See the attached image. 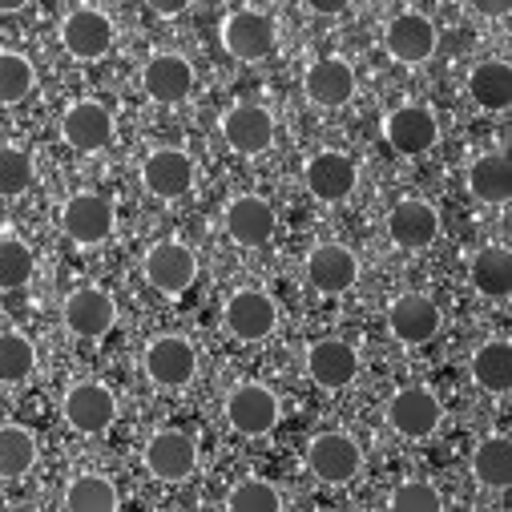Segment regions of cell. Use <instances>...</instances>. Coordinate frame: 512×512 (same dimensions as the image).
Here are the masks:
<instances>
[{"mask_svg":"<svg viewBox=\"0 0 512 512\" xmlns=\"http://www.w3.org/2000/svg\"><path fill=\"white\" fill-rule=\"evenodd\" d=\"M226 234L238 246H263V242H271V234H275V210H271V202L254 198V194L234 198L226 206Z\"/></svg>","mask_w":512,"mask_h":512,"instance_id":"cell-19","label":"cell"},{"mask_svg":"<svg viewBox=\"0 0 512 512\" xmlns=\"http://www.w3.org/2000/svg\"><path fill=\"white\" fill-rule=\"evenodd\" d=\"M279 323V307L271 295L263 291H238L230 303H226V331L242 343H259L275 331Z\"/></svg>","mask_w":512,"mask_h":512,"instance_id":"cell-5","label":"cell"},{"mask_svg":"<svg viewBox=\"0 0 512 512\" xmlns=\"http://www.w3.org/2000/svg\"><path fill=\"white\" fill-rule=\"evenodd\" d=\"M383 138H388L392 150H400V154H424L436 146L440 125L424 105H404L383 121Z\"/></svg>","mask_w":512,"mask_h":512,"instance_id":"cell-13","label":"cell"},{"mask_svg":"<svg viewBox=\"0 0 512 512\" xmlns=\"http://www.w3.org/2000/svg\"><path fill=\"white\" fill-rule=\"evenodd\" d=\"M468 190L480 198V202H508V194H512V166H508V158L504 154H484V158H476L472 162V170H468Z\"/></svg>","mask_w":512,"mask_h":512,"instance_id":"cell-26","label":"cell"},{"mask_svg":"<svg viewBox=\"0 0 512 512\" xmlns=\"http://www.w3.org/2000/svg\"><path fill=\"white\" fill-rule=\"evenodd\" d=\"M146 468L158 480L178 484V480H186L198 468V448H194V440L186 432H158L146 444Z\"/></svg>","mask_w":512,"mask_h":512,"instance_id":"cell-12","label":"cell"},{"mask_svg":"<svg viewBox=\"0 0 512 512\" xmlns=\"http://www.w3.org/2000/svg\"><path fill=\"white\" fill-rule=\"evenodd\" d=\"M226 504H230L234 512H279V508H283V496H279V488L267 484V480H242V484L230 492Z\"/></svg>","mask_w":512,"mask_h":512,"instance_id":"cell-36","label":"cell"},{"mask_svg":"<svg viewBox=\"0 0 512 512\" xmlns=\"http://www.w3.org/2000/svg\"><path fill=\"white\" fill-rule=\"evenodd\" d=\"M146 5H150L154 13H162V17H178V13L190 5V0H146Z\"/></svg>","mask_w":512,"mask_h":512,"instance_id":"cell-40","label":"cell"},{"mask_svg":"<svg viewBox=\"0 0 512 512\" xmlns=\"http://www.w3.org/2000/svg\"><path fill=\"white\" fill-rule=\"evenodd\" d=\"M29 0H0V13H21Z\"/></svg>","mask_w":512,"mask_h":512,"instance_id":"cell-42","label":"cell"},{"mask_svg":"<svg viewBox=\"0 0 512 512\" xmlns=\"http://www.w3.org/2000/svg\"><path fill=\"white\" fill-rule=\"evenodd\" d=\"M303 89H307V97H311L315 105L335 109V105H347V101H351V93H355V73H351L347 61L327 57V61H315V65L307 69Z\"/></svg>","mask_w":512,"mask_h":512,"instance_id":"cell-25","label":"cell"},{"mask_svg":"<svg viewBox=\"0 0 512 512\" xmlns=\"http://www.w3.org/2000/svg\"><path fill=\"white\" fill-rule=\"evenodd\" d=\"M198 275V259H194V250L182 246V242H158L150 254H146V279L154 291L162 295H182L190 291Z\"/></svg>","mask_w":512,"mask_h":512,"instance_id":"cell-4","label":"cell"},{"mask_svg":"<svg viewBox=\"0 0 512 512\" xmlns=\"http://www.w3.org/2000/svg\"><path fill=\"white\" fill-rule=\"evenodd\" d=\"M307 279L315 291L323 295H343L355 279H359V263H355V254L339 242H323L307 254Z\"/></svg>","mask_w":512,"mask_h":512,"instance_id":"cell-9","label":"cell"},{"mask_svg":"<svg viewBox=\"0 0 512 512\" xmlns=\"http://www.w3.org/2000/svg\"><path fill=\"white\" fill-rule=\"evenodd\" d=\"M388 234H392V242L404 246V250H424V246H432L436 234H440V214H436L428 202L408 198V202H400V206L388 214Z\"/></svg>","mask_w":512,"mask_h":512,"instance_id":"cell-17","label":"cell"},{"mask_svg":"<svg viewBox=\"0 0 512 512\" xmlns=\"http://www.w3.org/2000/svg\"><path fill=\"white\" fill-rule=\"evenodd\" d=\"M61 134H65V142H69L73 150L93 154V150H105V146H109V138H113V117H109V109L97 105V101H77V105L65 113V121H61Z\"/></svg>","mask_w":512,"mask_h":512,"instance_id":"cell-14","label":"cell"},{"mask_svg":"<svg viewBox=\"0 0 512 512\" xmlns=\"http://www.w3.org/2000/svg\"><path fill=\"white\" fill-rule=\"evenodd\" d=\"M472 379L484 392H508L512 388V347L508 343H484L472 355Z\"/></svg>","mask_w":512,"mask_h":512,"instance_id":"cell-29","label":"cell"},{"mask_svg":"<svg viewBox=\"0 0 512 512\" xmlns=\"http://www.w3.org/2000/svg\"><path fill=\"white\" fill-rule=\"evenodd\" d=\"M142 89H146L154 101L174 105V101L190 97V89H194V69H190V61H182V57H174V53H162V57H154V61L146 65Z\"/></svg>","mask_w":512,"mask_h":512,"instance_id":"cell-24","label":"cell"},{"mask_svg":"<svg viewBox=\"0 0 512 512\" xmlns=\"http://www.w3.org/2000/svg\"><path fill=\"white\" fill-rule=\"evenodd\" d=\"M65 323H69V331L81 335V339H101V335H109L113 323H117V303H113L105 291H97V287H81V291H73L69 303H65Z\"/></svg>","mask_w":512,"mask_h":512,"instance_id":"cell-11","label":"cell"},{"mask_svg":"<svg viewBox=\"0 0 512 512\" xmlns=\"http://www.w3.org/2000/svg\"><path fill=\"white\" fill-rule=\"evenodd\" d=\"M307 468H311L315 480H323V484H347V480L359 476L363 452H359V444H355L351 436H343V432H323V436H315L311 448H307Z\"/></svg>","mask_w":512,"mask_h":512,"instance_id":"cell-1","label":"cell"},{"mask_svg":"<svg viewBox=\"0 0 512 512\" xmlns=\"http://www.w3.org/2000/svg\"><path fill=\"white\" fill-rule=\"evenodd\" d=\"M383 45H388V53L404 65H420L436 53V25L420 13H404L388 25V37H383Z\"/></svg>","mask_w":512,"mask_h":512,"instance_id":"cell-18","label":"cell"},{"mask_svg":"<svg viewBox=\"0 0 512 512\" xmlns=\"http://www.w3.org/2000/svg\"><path fill=\"white\" fill-rule=\"evenodd\" d=\"M307 190L319 198V202H343L351 190H355V162L347 154H315L307 162Z\"/></svg>","mask_w":512,"mask_h":512,"instance_id":"cell-23","label":"cell"},{"mask_svg":"<svg viewBox=\"0 0 512 512\" xmlns=\"http://www.w3.org/2000/svg\"><path fill=\"white\" fill-rule=\"evenodd\" d=\"M472 9L484 13V17H504L512 9V0H472Z\"/></svg>","mask_w":512,"mask_h":512,"instance_id":"cell-39","label":"cell"},{"mask_svg":"<svg viewBox=\"0 0 512 512\" xmlns=\"http://www.w3.org/2000/svg\"><path fill=\"white\" fill-rule=\"evenodd\" d=\"M65 504L73 512H113L121 504L113 480L105 476H77L69 488H65Z\"/></svg>","mask_w":512,"mask_h":512,"instance_id":"cell-32","label":"cell"},{"mask_svg":"<svg viewBox=\"0 0 512 512\" xmlns=\"http://www.w3.org/2000/svg\"><path fill=\"white\" fill-rule=\"evenodd\" d=\"M198 371V351L182 335H162L146 347V375L158 388H186Z\"/></svg>","mask_w":512,"mask_h":512,"instance_id":"cell-3","label":"cell"},{"mask_svg":"<svg viewBox=\"0 0 512 512\" xmlns=\"http://www.w3.org/2000/svg\"><path fill=\"white\" fill-rule=\"evenodd\" d=\"M468 93L480 109H508L512 101V69L504 61H484L468 77Z\"/></svg>","mask_w":512,"mask_h":512,"instance_id":"cell-28","label":"cell"},{"mask_svg":"<svg viewBox=\"0 0 512 512\" xmlns=\"http://www.w3.org/2000/svg\"><path fill=\"white\" fill-rule=\"evenodd\" d=\"M472 472L484 488H508L512 484V444L504 436H488L472 456Z\"/></svg>","mask_w":512,"mask_h":512,"instance_id":"cell-30","label":"cell"},{"mask_svg":"<svg viewBox=\"0 0 512 512\" xmlns=\"http://www.w3.org/2000/svg\"><path fill=\"white\" fill-rule=\"evenodd\" d=\"M61 230L81 242V246H97L113 234V202L101 194H77L65 202L61 210Z\"/></svg>","mask_w":512,"mask_h":512,"instance_id":"cell-6","label":"cell"},{"mask_svg":"<svg viewBox=\"0 0 512 512\" xmlns=\"http://www.w3.org/2000/svg\"><path fill=\"white\" fill-rule=\"evenodd\" d=\"M65 420H69V428L97 436L117 420V400L105 383H77V388L65 396Z\"/></svg>","mask_w":512,"mask_h":512,"instance_id":"cell-7","label":"cell"},{"mask_svg":"<svg viewBox=\"0 0 512 512\" xmlns=\"http://www.w3.org/2000/svg\"><path fill=\"white\" fill-rule=\"evenodd\" d=\"M33 65L21 53H0V105H17L33 93Z\"/></svg>","mask_w":512,"mask_h":512,"instance_id":"cell-34","label":"cell"},{"mask_svg":"<svg viewBox=\"0 0 512 512\" xmlns=\"http://www.w3.org/2000/svg\"><path fill=\"white\" fill-rule=\"evenodd\" d=\"M392 508L396 512H440L444 508V496L428 484V480H408L392 492Z\"/></svg>","mask_w":512,"mask_h":512,"instance_id":"cell-38","label":"cell"},{"mask_svg":"<svg viewBox=\"0 0 512 512\" xmlns=\"http://www.w3.org/2000/svg\"><path fill=\"white\" fill-rule=\"evenodd\" d=\"M61 41H65V49H69L73 57L97 61V57H105L109 45H113V25H109V17L97 13V9H77V13H69V21H65V29H61Z\"/></svg>","mask_w":512,"mask_h":512,"instance_id":"cell-16","label":"cell"},{"mask_svg":"<svg viewBox=\"0 0 512 512\" xmlns=\"http://www.w3.org/2000/svg\"><path fill=\"white\" fill-rule=\"evenodd\" d=\"M142 182L154 198H182L194 186V162L182 150H154L142 166Z\"/></svg>","mask_w":512,"mask_h":512,"instance_id":"cell-20","label":"cell"},{"mask_svg":"<svg viewBox=\"0 0 512 512\" xmlns=\"http://www.w3.org/2000/svg\"><path fill=\"white\" fill-rule=\"evenodd\" d=\"M388 323H392V335H396L400 343H412V347H416V343H428V339L440 335L444 315H440V307H436L432 299H424V295H404V299L392 307Z\"/></svg>","mask_w":512,"mask_h":512,"instance_id":"cell-21","label":"cell"},{"mask_svg":"<svg viewBox=\"0 0 512 512\" xmlns=\"http://www.w3.org/2000/svg\"><path fill=\"white\" fill-rule=\"evenodd\" d=\"M222 45L238 61H259L275 49V25L263 13H234L222 25Z\"/></svg>","mask_w":512,"mask_h":512,"instance_id":"cell-15","label":"cell"},{"mask_svg":"<svg viewBox=\"0 0 512 512\" xmlns=\"http://www.w3.org/2000/svg\"><path fill=\"white\" fill-rule=\"evenodd\" d=\"M307 5H311L315 13H327V17H331V13H343L351 0H307Z\"/></svg>","mask_w":512,"mask_h":512,"instance_id":"cell-41","label":"cell"},{"mask_svg":"<svg viewBox=\"0 0 512 512\" xmlns=\"http://www.w3.org/2000/svg\"><path fill=\"white\" fill-rule=\"evenodd\" d=\"M37 367V351L25 335L17 331H0V383H21Z\"/></svg>","mask_w":512,"mask_h":512,"instance_id":"cell-33","label":"cell"},{"mask_svg":"<svg viewBox=\"0 0 512 512\" xmlns=\"http://www.w3.org/2000/svg\"><path fill=\"white\" fill-rule=\"evenodd\" d=\"M33 182V162L25 150L13 146H0V198H17L25 194Z\"/></svg>","mask_w":512,"mask_h":512,"instance_id":"cell-37","label":"cell"},{"mask_svg":"<svg viewBox=\"0 0 512 512\" xmlns=\"http://www.w3.org/2000/svg\"><path fill=\"white\" fill-rule=\"evenodd\" d=\"M33 275V250L21 238H0V291L25 287Z\"/></svg>","mask_w":512,"mask_h":512,"instance_id":"cell-35","label":"cell"},{"mask_svg":"<svg viewBox=\"0 0 512 512\" xmlns=\"http://www.w3.org/2000/svg\"><path fill=\"white\" fill-rule=\"evenodd\" d=\"M226 420L242 436H267L279 424V396L263 383H242L226 400Z\"/></svg>","mask_w":512,"mask_h":512,"instance_id":"cell-2","label":"cell"},{"mask_svg":"<svg viewBox=\"0 0 512 512\" xmlns=\"http://www.w3.org/2000/svg\"><path fill=\"white\" fill-rule=\"evenodd\" d=\"M388 420H392V428H396L400 436L424 440V436H432V432L440 428L444 408H440V400H436L428 388H404V392L392 400Z\"/></svg>","mask_w":512,"mask_h":512,"instance_id":"cell-8","label":"cell"},{"mask_svg":"<svg viewBox=\"0 0 512 512\" xmlns=\"http://www.w3.org/2000/svg\"><path fill=\"white\" fill-rule=\"evenodd\" d=\"M222 138L238 154H263L275 142V121L263 105H238L222 121Z\"/></svg>","mask_w":512,"mask_h":512,"instance_id":"cell-10","label":"cell"},{"mask_svg":"<svg viewBox=\"0 0 512 512\" xmlns=\"http://www.w3.org/2000/svg\"><path fill=\"white\" fill-rule=\"evenodd\" d=\"M33 464H37V436H33L29 428H17V424L0 428V476L17 480V476H25Z\"/></svg>","mask_w":512,"mask_h":512,"instance_id":"cell-31","label":"cell"},{"mask_svg":"<svg viewBox=\"0 0 512 512\" xmlns=\"http://www.w3.org/2000/svg\"><path fill=\"white\" fill-rule=\"evenodd\" d=\"M472 287L488 299H504L512 291V254L504 246H488L472 259Z\"/></svg>","mask_w":512,"mask_h":512,"instance_id":"cell-27","label":"cell"},{"mask_svg":"<svg viewBox=\"0 0 512 512\" xmlns=\"http://www.w3.org/2000/svg\"><path fill=\"white\" fill-rule=\"evenodd\" d=\"M307 371H311V379L319 383V388H347V383L355 379V371H359V355L343 339H323L307 351Z\"/></svg>","mask_w":512,"mask_h":512,"instance_id":"cell-22","label":"cell"}]
</instances>
